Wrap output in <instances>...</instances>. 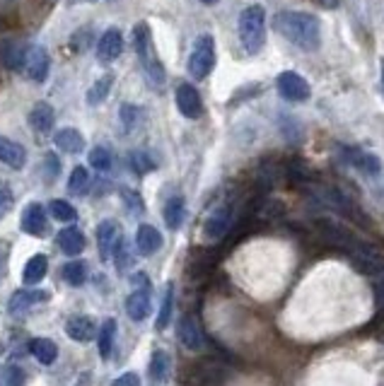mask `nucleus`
<instances>
[{"instance_id":"nucleus-1","label":"nucleus","mask_w":384,"mask_h":386,"mask_svg":"<svg viewBox=\"0 0 384 386\" xmlns=\"http://www.w3.org/2000/svg\"><path fill=\"white\" fill-rule=\"evenodd\" d=\"M273 29L300 51L314 53L322 46V24H319L317 15L312 13L280 10V13L273 15Z\"/></svg>"},{"instance_id":"nucleus-2","label":"nucleus","mask_w":384,"mask_h":386,"mask_svg":"<svg viewBox=\"0 0 384 386\" xmlns=\"http://www.w3.org/2000/svg\"><path fill=\"white\" fill-rule=\"evenodd\" d=\"M237 31L244 51L249 56H256L264 48V41H266V10L261 5L244 8L237 20Z\"/></svg>"},{"instance_id":"nucleus-3","label":"nucleus","mask_w":384,"mask_h":386,"mask_svg":"<svg viewBox=\"0 0 384 386\" xmlns=\"http://www.w3.org/2000/svg\"><path fill=\"white\" fill-rule=\"evenodd\" d=\"M133 44H136V51H138V56H141L148 78H150L155 85H159L164 80V73H162V66L157 63V56H155L150 27L145 22L136 24V29H133Z\"/></svg>"},{"instance_id":"nucleus-4","label":"nucleus","mask_w":384,"mask_h":386,"mask_svg":"<svg viewBox=\"0 0 384 386\" xmlns=\"http://www.w3.org/2000/svg\"><path fill=\"white\" fill-rule=\"evenodd\" d=\"M215 68V39L211 34H201L194 41L189 56V73L194 80H206Z\"/></svg>"},{"instance_id":"nucleus-5","label":"nucleus","mask_w":384,"mask_h":386,"mask_svg":"<svg viewBox=\"0 0 384 386\" xmlns=\"http://www.w3.org/2000/svg\"><path fill=\"white\" fill-rule=\"evenodd\" d=\"M348 256L353 261V268L362 276H384V251L377 246L355 239L348 249Z\"/></svg>"},{"instance_id":"nucleus-6","label":"nucleus","mask_w":384,"mask_h":386,"mask_svg":"<svg viewBox=\"0 0 384 386\" xmlns=\"http://www.w3.org/2000/svg\"><path fill=\"white\" fill-rule=\"evenodd\" d=\"M276 87H278V94L287 101H307L312 90H309V83L302 75L285 71L276 78Z\"/></svg>"},{"instance_id":"nucleus-7","label":"nucleus","mask_w":384,"mask_h":386,"mask_svg":"<svg viewBox=\"0 0 384 386\" xmlns=\"http://www.w3.org/2000/svg\"><path fill=\"white\" fill-rule=\"evenodd\" d=\"M177 109L181 111V116L196 121L204 116V99H201L199 90L194 85H179L177 87Z\"/></svg>"},{"instance_id":"nucleus-8","label":"nucleus","mask_w":384,"mask_h":386,"mask_svg":"<svg viewBox=\"0 0 384 386\" xmlns=\"http://www.w3.org/2000/svg\"><path fill=\"white\" fill-rule=\"evenodd\" d=\"M191 382L196 386H222L227 382V369L213 360H206L191 369Z\"/></svg>"},{"instance_id":"nucleus-9","label":"nucleus","mask_w":384,"mask_h":386,"mask_svg":"<svg viewBox=\"0 0 384 386\" xmlns=\"http://www.w3.org/2000/svg\"><path fill=\"white\" fill-rule=\"evenodd\" d=\"M24 71L31 83H44L46 75H49V53H46V48H41V46L27 48Z\"/></svg>"},{"instance_id":"nucleus-10","label":"nucleus","mask_w":384,"mask_h":386,"mask_svg":"<svg viewBox=\"0 0 384 386\" xmlns=\"http://www.w3.org/2000/svg\"><path fill=\"white\" fill-rule=\"evenodd\" d=\"M343 157L348 164H353L355 169H360L362 174L367 176H380L382 174V162L377 155L372 152H362V150L355 148H343Z\"/></svg>"},{"instance_id":"nucleus-11","label":"nucleus","mask_w":384,"mask_h":386,"mask_svg":"<svg viewBox=\"0 0 384 386\" xmlns=\"http://www.w3.org/2000/svg\"><path fill=\"white\" fill-rule=\"evenodd\" d=\"M121 241V234H119V224L114 220H104L102 224L97 227V246H99V256L104 261H109V256H114L116 246Z\"/></svg>"},{"instance_id":"nucleus-12","label":"nucleus","mask_w":384,"mask_h":386,"mask_svg":"<svg viewBox=\"0 0 384 386\" xmlns=\"http://www.w3.org/2000/svg\"><path fill=\"white\" fill-rule=\"evenodd\" d=\"M124 51V36L119 29H106L97 41V58L104 63L116 61Z\"/></svg>"},{"instance_id":"nucleus-13","label":"nucleus","mask_w":384,"mask_h":386,"mask_svg":"<svg viewBox=\"0 0 384 386\" xmlns=\"http://www.w3.org/2000/svg\"><path fill=\"white\" fill-rule=\"evenodd\" d=\"M317 229H319V234H322V239L327 241V244L341 246V249H346V251H348L350 246H353V241H355V237L348 232V229L341 227V224H336V222H329V220H322V222L317 224Z\"/></svg>"},{"instance_id":"nucleus-14","label":"nucleus","mask_w":384,"mask_h":386,"mask_svg":"<svg viewBox=\"0 0 384 386\" xmlns=\"http://www.w3.org/2000/svg\"><path fill=\"white\" fill-rule=\"evenodd\" d=\"M20 224H22V232L31 234V237H41V234L46 232V213H44V208H41L39 203H29V206L24 208Z\"/></svg>"},{"instance_id":"nucleus-15","label":"nucleus","mask_w":384,"mask_h":386,"mask_svg":"<svg viewBox=\"0 0 384 386\" xmlns=\"http://www.w3.org/2000/svg\"><path fill=\"white\" fill-rule=\"evenodd\" d=\"M66 334L78 343H87L97 334V324H94L92 316H73L66 324Z\"/></svg>"},{"instance_id":"nucleus-16","label":"nucleus","mask_w":384,"mask_h":386,"mask_svg":"<svg viewBox=\"0 0 384 386\" xmlns=\"http://www.w3.org/2000/svg\"><path fill=\"white\" fill-rule=\"evenodd\" d=\"M230 222H232L230 208H225V206L218 208V210L206 220L204 234H206L208 239H220V237H225V232L230 229Z\"/></svg>"},{"instance_id":"nucleus-17","label":"nucleus","mask_w":384,"mask_h":386,"mask_svg":"<svg viewBox=\"0 0 384 386\" xmlns=\"http://www.w3.org/2000/svg\"><path fill=\"white\" fill-rule=\"evenodd\" d=\"M0 162L8 164L13 169H22L27 162V152L20 143L10 141V138L0 136Z\"/></svg>"},{"instance_id":"nucleus-18","label":"nucleus","mask_w":384,"mask_h":386,"mask_svg":"<svg viewBox=\"0 0 384 386\" xmlns=\"http://www.w3.org/2000/svg\"><path fill=\"white\" fill-rule=\"evenodd\" d=\"M177 336L181 341V345L189 348V350H201L204 348V336H201L199 326L191 316H181L179 326H177Z\"/></svg>"},{"instance_id":"nucleus-19","label":"nucleus","mask_w":384,"mask_h":386,"mask_svg":"<svg viewBox=\"0 0 384 386\" xmlns=\"http://www.w3.org/2000/svg\"><path fill=\"white\" fill-rule=\"evenodd\" d=\"M136 244L143 256H152L155 251H159V246H162V234H159L152 224H141L136 234Z\"/></svg>"},{"instance_id":"nucleus-20","label":"nucleus","mask_w":384,"mask_h":386,"mask_svg":"<svg viewBox=\"0 0 384 386\" xmlns=\"http://www.w3.org/2000/svg\"><path fill=\"white\" fill-rule=\"evenodd\" d=\"M126 312L133 321H143L150 314V290H138V292L128 294L126 299Z\"/></svg>"},{"instance_id":"nucleus-21","label":"nucleus","mask_w":384,"mask_h":386,"mask_svg":"<svg viewBox=\"0 0 384 386\" xmlns=\"http://www.w3.org/2000/svg\"><path fill=\"white\" fill-rule=\"evenodd\" d=\"M29 123H31V128H36L39 133H49L53 128V123H56V114H53L51 104L39 101V104L29 111Z\"/></svg>"},{"instance_id":"nucleus-22","label":"nucleus","mask_w":384,"mask_h":386,"mask_svg":"<svg viewBox=\"0 0 384 386\" xmlns=\"http://www.w3.org/2000/svg\"><path fill=\"white\" fill-rule=\"evenodd\" d=\"M58 246H61L63 254L68 256H78L85 249V237L78 227H66L58 232Z\"/></svg>"},{"instance_id":"nucleus-23","label":"nucleus","mask_w":384,"mask_h":386,"mask_svg":"<svg viewBox=\"0 0 384 386\" xmlns=\"http://www.w3.org/2000/svg\"><path fill=\"white\" fill-rule=\"evenodd\" d=\"M46 271H49V259L44 254H34L29 261H27L24 271H22V280L27 285H36V283L44 280Z\"/></svg>"},{"instance_id":"nucleus-24","label":"nucleus","mask_w":384,"mask_h":386,"mask_svg":"<svg viewBox=\"0 0 384 386\" xmlns=\"http://www.w3.org/2000/svg\"><path fill=\"white\" fill-rule=\"evenodd\" d=\"M29 352L41 364H53L56 362V357H58V345L53 341H49V338H31Z\"/></svg>"},{"instance_id":"nucleus-25","label":"nucleus","mask_w":384,"mask_h":386,"mask_svg":"<svg viewBox=\"0 0 384 386\" xmlns=\"http://www.w3.org/2000/svg\"><path fill=\"white\" fill-rule=\"evenodd\" d=\"M53 141H56V145L63 152H71V155H78L85 148V138L80 136V131H76V128H61Z\"/></svg>"},{"instance_id":"nucleus-26","label":"nucleus","mask_w":384,"mask_h":386,"mask_svg":"<svg viewBox=\"0 0 384 386\" xmlns=\"http://www.w3.org/2000/svg\"><path fill=\"white\" fill-rule=\"evenodd\" d=\"M184 213H186L184 201H181L179 196L169 198V201L164 203V210H162V215H164V222H167V227H169V229H179V227H181V222H184Z\"/></svg>"},{"instance_id":"nucleus-27","label":"nucleus","mask_w":384,"mask_h":386,"mask_svg":"<svg viewBox=\"0 0 384 386\" xmlns=\"http://www.w3.org/2000/svg\"><path fill=\"white\" fill-rule=\"evenodd\" d=\"M24 56H27V48H22L20 44L5 41V44L0 46V58H3L5 66L13 68V71H20V68L24 66Z\"/></svg>"},{"instance_id":"nucleus-28","label":"nucleus","mask_w":384,"mask_h":386,"mask_svg":"<svg viewBox=\"0 0 384 386\" xmlns=\"http://www.w3.org/2000/svg\"><path fill=\"white\" fill-rule=\"evenodd\" d=\"M111 85H114V75H111V73L102 75V78H99L97 83H94L92 87L87 90V104H92V106L102 104V101L111 92Z\"/></svg>"},{"instance_id":"nucleus-29","label":"nucleus","mask_w":384,"mask_h":386,"mask_svg":"<svg viewBox=\"0 0 384 386\" xmlns=\"http://www.w3.org/2000/svg\"><path fill=\"white\" fill-rule=\"evenodd\" d=\"M39 299H49V294H46V292H29V290H20V292L13 294V299H10V307L8 309L13 314H20V312H24L29 304L39 302Z\"/></svg>"},{"instance_id":"nucleus-30","label":"nucleus","mask_w":384,"mask_h":386,"mask_svg":"<svg viewBox=\"0 0 384 386\" xmlns=\"http://www.w3.org/2000/svg\"><path fill=\"white\" fill-rule=\"evenodd\" d=\"M63 280L73 287L83 285L87 280V266H85V261H71V264H66V268H63Z\"/></svg>"},{"instance_id":"nucleus-31","label":"nucleus","mask_w":384,"mask_h":386,"mask_svg":"<svg viewBox=\"0 0 384 386\" xmlns=\"http://www.w3.org/2000/svg\"><path fill=\"white\" fill-rule=\"evenodd\" d=\"M169 372V355L164 350H155L150 357V377L155 382H164Z\"/></svg>"},{"instance_id":"nucleus-32","label":"nucleus","mask_w":384,"mask_h":386,"mask_svg":"<svg viewBox=\"0 0 384 386\" xmlns=\"http://www.w3.org/2000/svg\"><path fill=\"white\" fill-rule=\"evenodd\" d=\"M114 336H116V321L109 319L104 321L102 331H99V355L109 357L111 350H114Z\"/></svg>"},{"instance_id":"nucleus-33","label":"nucleus","mask_w":384,"mask_h":386,"mask_svg":"<svg viewBox=\"0 0 384 386\" xmlns=\"http://www.w3.org/2000/svg\"><path fill=\"white\" fill-rule=\"evenodd\" d=\"M49 210H51V217H56L58 222H73L78 217V210L68 201H51Z\"/></svg>"},{"instance_id":"nucleus-34","label":"nucleus","mask_w":384,"mask_h":386,"mask_svg":"<svg viewBox=\"0 0 384 386\" xmlns=\"http://www.w3.org/2000/svg\"><path fill=\"white\" fill-rule=\"evenodd\" d=\"M119 119H121V126H124V131L131 133L133 128L138 126V121H141V109H138L136 104H121Z\"/></svg>"},{"instance_id":"nucleus-35","label":"nucleus","mask_w":384,"mask_h":386,"mask_svg":"<svg viewBox=\"0 0 384 386\" xmlns=\"http://www.w3.org/2000/svg\"><path fill=\"white\" fill-rule=\"evenodd\" d=\"M172 297H174V287L167 285V290H164V299H162V309H159V314H157V331L167 329L169 319H172Z\"/></svg>"},{"instance_id":"nucleus-36","label":"nucleus","mask_w":384,"mask_h":386,"mask_svg":"<svg viewBox=\"0 0 384 386\" xmlns=\"http://www.w3.org/2000/svg\"><path fill=\"white\" fill-rule=\"evenodd\" d=\"M90 184V176L85 167H76L71 171V179H68V191L71 193H83Z\"/></svg>"},{"instance_id":"nucleus-37","label":"nucleus","mask_w":384,"mask_h":386,"mask_svg":"<svg viewBox=\"0 0 384 386\" xmlns=\"http://www.w3.org/2000/svg\"><path fill=\"white\" fill-rule=\"evenodd\" d=\"M90 164L97 171H109L111 169V155L104 148H92L90 150Z\"/></svg>"},{"instance_id":"nucleus-38","label":"nucleus","mask_w":384,"mask_h":386,"mask_svg":"<svg viewBox=\"0 0 384 386\" xmlns=\"http://www.w3.org/2000/svg\"><path fill=\"white\" fill-rule=\"evenodd\" d=\"M131 167L138 171V174H148V171L155 169V162L148 152H133L131 155Z\"/></svg>"},{"instance_id":"nucleus-39","label":"nucleus","mask_w":384,"mask_h":386,"mask_svg":"<svg viewBox=\"0 0 384 386\" xmlns=\"http://www.w3.org/2000/svg\"><path fill=\"white\" fill-rule=\"evenodd\" d=\"M5 386H24V372L17 364H8L5 367Z\"/></svg>"},{"instance_id":"nucleus-40","label":"nucleus","mask_w":384,"mask_h":386,"mask_svg":"<svg viewBox=\"0 0 384 386\" xmlns=\"http://www.w3.org/2000/svg\"><path fill=\"white\" fill-rule=\"evenodd\" d=\"M114 256H116V261H119V271H121V273L126 271V266H131V264H133V259H131V254H128V251H126L124 241H119V246H116Z\"/></svg>"},{"instance_id":"nucleus-41","label":"nucleus","mask_w":384,"mask_h":386,"mask_svg":"<svg viewBox=\"0 0 384 386\" xmlns=\"http://www.w3.org/2000/svg\"><path fill=\"white\" fill-rule=\"evenodd\" d=\"M44 164H46V174H49L51 176V179H53V176H58V171H61V162H58V157H56V155H46V157H44Z\"/></svg>"},{"instance_id":"nucleus-42","label":"nucleus","mask_w":384,"mask_h":386,"mask_svg":"<svg viewBox=\"0 0 384 386\" xmlns=\"http://www.w3.org/2000/svg\"><path fill=\"white\" fill-rule=\"evenodd\" d=\"M114 386H141V377H138L136 372H126V374H121V377L116 379Z\"/></svg>"},{"instance_id":"nucleus-43","label":"nucleus","mask_w":384,"mask_h":386,"mask_svg":"<svg viewBox=\"0 0 384 386\" xmlns=\"http://www.w3.org/2000/svg\"><path fill=\"white\" fill-rule=\"evenodd\" d=\"M10 208H13V193L0 186V217H3L5 213L10 210Z\"/></svg>"},{"instance_id":"nucleus-44","label":"nucleus","mask_w":384,"mask_h":386,"mask_svg":"<svg viewBox=\"0 0 384 386\" xmlns=\"http://www.w3.org/2000/svg\"><path fill=\"white\" fill-rule=\"evenodd\" d=\"M375 302L380 304V307H384V276L377 278V283H375Z\"/></svg>"},{"instance_id":"nucleus-45","label":"nucleus","mask_w":384,"mask_h":386,"mask_svg":"<svg viewBox=\"0 0 384 386\" xmlns=\"http://www.w3.org/2000/svg\"><path fill=\"white\" fill-rule=\"evenodd\" d=\"M317 3L322 5V8H329V10H332V8H339V0H317Z\"/></svg>"},{"instance_id":"nucleus-46","label":"nucleus","mask_w":384,"mask_h":386,"mask_svg":"<svg viewBox=\"0 0 384 386\" xmlns=\"http://www.w3.org/2000/svg\"><path fill=\"white\" fill-rule=\"evenodd\" d=\"M3 268H5V256H3V251H0V276H3Z\"/></svg>"},{"instance_id":"nucleus-47","label":"nucleus","mask_w":384,"mask_h":386,"mask_svg":"<svg viewBox=\"0 0 384 386\" xmlns=\"http://www.w3.org/2000/svg\"><path fill=\"white\" fill-rule=\"evenodd\" d=\"M201 3H206V5H215L218 0H201Z\"/></svg>"},{"instance_id":"nucleus-48","label":"nucleus","mask_w":384,"mask_h":386,"mask_svg":"<svg viewBox=\"0 0 384 386\" xmlns=\"http://www.w3.org/2000/svg\"><path fill=\"white\" fill-rule=\"evenodd\" d=\"M382 90H384V61H382Z\"/></svg>"}]
</instances>
